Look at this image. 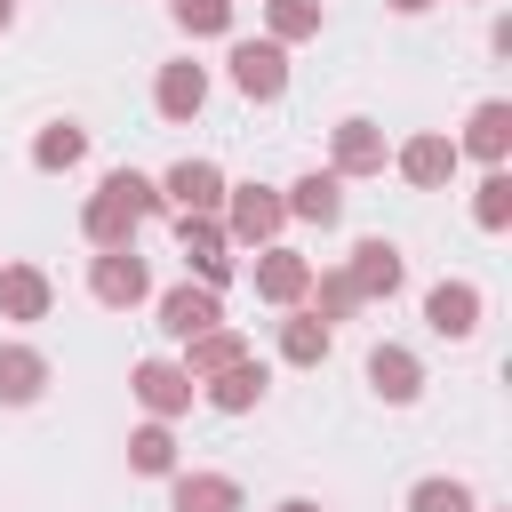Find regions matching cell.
<instances>
[{"label": "cell", "mask_w": 512, "mask_h": 512, "mask_svg": "<svg viewBox=\"0 0 512 512\" xmlns=\"http://www.w3.org/2000/svg\"><path fill=\"white\" fill-rule=\"evenodd\" d=\"M224 240L232 248H272L280 240V224H288V208H280V192L272 184H224Z\"/></svg>", "instance_id": "obj_2"}, {"label": "cell", "mask_w": 512, "mask_h": 512, "mask_svg": "<svg viewBox=\"0 0 512 512\" xmlns=\"http://www.w3.org/2000/svg\"><path fill=\"white\" fill-rule=\"evenodd\" d=\"M128 392H136V400H144V408L168 424V416H184V408H192V392H200V384L184 376V360H136Z\"/></svg>", "instance_id": "obj_7"}, {"label": "cell", "mask_w": 512, "mask_h": 512, "mask_svg": "<svg viewBox=\"0 0 512 512\" xmlns=\"http://www.w3.org/2000/svg\"><path fill=\"white\" fill-rule=\"evenodd\" d=\"M456 160H464V152H456V136H440V128H424V136H408V144L392 152V168H400L416 192H440V184L456 176Z\"/></svg>", "instance_id": "obj_6"}, {"label": "cell", "mask_w": 512, "mask_h": 512, "mask_svg": "<svg viewBox=\"0 0 512 512\" xmlns=\"http://www.w3.org/2000/svg\"><path fill=\"white\" fill-rule=\"evenodd\" d=\"M160 200H176L184 216H216V208H224V168H216V160H176V168L160 176Z\"/></svg>", "instance_id": "obj_8"}, {"label": "cell", "mask_w": 512, "mask_h": 512, "mask_svg": "<svg viewBox=\"0 0 512 512\" xmlns=\"http://www.w3.org/2000/svg\"><path fill=\"white\" fill-rule=\"evenodd\" d=\"M216 320H224L216 288H192V280H184V288H168V296H160V336H176V344H184V336H200V328H216Z\"/></svg>", "instance_id": "obj_15"}, {"label": "cell", "mask_w": 512, "mask_h": 512, "mask_svg": "<svg viewBox=\"0 0 512 512\" xmlns=\"http://www.w3.org/2000/svg\"><path fill=\"white\" fill-rule=\"evenodd\" d=\"M392 8H400V16H424V8H432V0H392Z\"/></svg>", "instance_id": "obj_32"}, {"label": "cell", "mask_w": 512, "mask_h": 512, "mask_svg": "<svg viewBox=\"0 0 512 512\" xmlns=\"http://www.w3.org/2000/svg\"><path fill=\"white\" fill-rule=\"evenodd\" d=\"M168 504L176 512H240V480L232 472H168Z\"/></svg>", "instance_id": "obj_11"}, {"label": "cell", "mask_w": 512, "mask_h": 512, "mask_svg": "<svg viewBox=\"0 0 512 512\" xmlns=\"http://www.w3.org/2000/svg\"><path fill=\"white\" fill-rule=\"evenodd\" d=\"M48 392V360L32 344H0V408H32Z\"/></svg>", "instance_id": "obj_21"}, {"label": "cell", "mask_w": 512, "mask_h": 512, "mask_svg": "<svg viewBox=\"0 0 512 512\" xmlns=\"http://www.w3.org/2000/svg\"><path fill=\"white\" fill-rule=\"evenodd\" d=\"M272 512H320V504H312V496H280Z\"/></svg>", "instance_id": "obj_31"}, {"label": "cell", "mask_w": 512, "mask_h": 512, "mask_svg": "<svg viewBox=\"0 0 512 512\" xmlns=\"http://www.w3.org/2000/svg\"><path fill=\"white\" fill-rule=\"evenodd\" d=\"M232 88L256 96V104L288 96V48L280 40H232Z\"/></svg>", "instance_id": "obj_4"}, {"label": "cell", "mask_w": 512, "mask_h": 512, "mask_svg": "<svg viewBox=\"0 0 512 512\" xmlns=\"http://www.w3.org/2000/svg\"><path fill=\"white\" fill-rule=\"evenodd\" d=\"M304 288H312V264L296 248H256V296L264 304H304Z\"/></svg>", "instance_id": "obj_14"}, {"label": "cell", "mask_w": 512, "mask_h": 512, "mask_svg": "<svg viewBox=\"0 0 512 512\" xmlns=\"http://www.w3.org/2000/svg\"><path fill=\"white\" fill-rule=\"evenodd\" d=\"M280 208H288L296 224H320V232H328V224L344 216V176H336V168H328V176L312 168V176H296V184L280 192Z\"/></svg>", "instance_id": "obj_10"}, {"label": "cell", "mask_w": 512, "mask_h": 512, "mask_svg": "<svg viewBox=\"0 0 512 512\" xmlns=\"http://www.w3.org/2000/svg\"><path fill=\"white\" fill-rule=\"evenodd\" d=\"M328 344H336V328H328L320 312L280 320V360H288V368H320V360H328Z\"/></svg>", "instance_id": "obj_24"}, {"label": "cell", "mask_w": 512, "mask_h": 512, "mask_svg": "<svg viewBox=\"0 0 512 512\" xmlns=\"http://www.w3.org/2000/svg\"><path fill=\"white\" fill-rule=\"evenodd\" d=\"M264 24H272L280 48H288V40H312V32H320V0H264Z\"/></svg>", "instance_id": "obj_29"}, {"label": "cell", "mask_w": 512, "mask_h": 512, "mask_svg": "<svg viewBox=\"0 0 512 512\" xmlns=\"http://www.w3.org/2000/svg\"><path fill=\"white\" fill-rule=\"evenodd\" d=\"M8 24H16V0H0V32H8Z\"/></svg>", "instance_id": "obj_33"}, {"label": "cell", "mask_w": 512, "mask_h": 512, "mask_svg": "<svg viewBox=\"0 0 512 512\" xmlns=\"http://www.w3.org/2000/svg\"><path fill=\"white\" fill-rule=\"evenodd\" d=\"M472 224H480V232H504V224H512V176H504V168L480 176V192H472Z\"/></svg>", "instance_id": "obj_27"}, {"label": "cell", "mask_w": 512, "mask_h": 512, "mask_svg": "<svg viewBox=\"0 0 512 512\" xmlns=\"http://www.w3.org/2000/svg\"><path fill=\"white\" fill-rule=\"evenodd\" d=\"M424 320H432V336H472L480 328V288L472 280H440L424 296Z\"/></svg>", "instance_id": "obj_19"}, {"label": "cell", "mask_w": 512, "mask_h": 512, "mask_svg": "<svg viewBox=\"0 0 512 512\" xmlns=\"http://www.w3.org/2000/svg\"><path fill=\"white\" fill-rule=\"evenodd\" d=\"M168 200H160V184L152 176H136V168H112L96 192H88V208H80V232L96 240V248H128L136 240V224L144 216H160Z\"/></svg>", "instance_id": "obj_1"}, {"label": "cell", "mask_w": 512, "mask_h": 512, "mask_svg": "<svg viewBox=\"0 0 512 512\" xmlns=\"http://www.w3.org/2000/svg\"><path fill=\"white\" fill-rule=\"evenodd\" d=\"M368 384H376V400L408 408V400L424 392V368H416V352H408V344H376V352H368Z\"/></svg>", "instance_id": "obj_16"}, {"label": "cell", "mask_w": 512, "mask_h": 512, "mask_svg": "<svg viewBox=\"0 0 512 512\" xmlns=\"http://www.w3.org/2000/svg\"><path fill=\"white\" fill-rule=\"evenodd\" d=\"M168 16H176V32H192V40H224V32H232V0H168Z\"/></svg>", "instance_id": "obj_26"}, {"label": "cell", "mask_w": 512, "mask_h": 512, "mask_svg": "<svg viewBox=\"0 0 512 512\" xmlns=\"http://www.w3.org/2000/svg\"><path fill=\"white\" fill-rule=\"evenodd\" d=\"M176 248H184V264L200 272V288H224V280H232V240H224L216 216H184V208H176Z\"/></svg>", "instance_id": "obj_5"}, {"label": "cell", "mask_w": 512, "mask_h": 512, "mask_svg": "<svg viewBox=\"0 0 512 512\" xmlns=\"http://www.w3.org/2000/svg\"><path fill=\"white\" fill-rule=\"evenodd\" d=\"M80 160H88V128H80V120H48V128L32 136V168L64 176V168H80Z\"/></svg>", "instance_id": "obj_23"}, {"label": "cell", "mask_w": 512, "mask_h": 512, "mask_svg": "<svg viewBox=\"0 0 512 512\" xmlns=\"http://www.w3.org/2000/svg\"><path fill=\"white\" fill-rule=\"evenodd\" d=\"M344 272H352V288H360V304H376V296L392 304V296H400V280H408V264H400V248H392V240H360Z\"/></svg>", "instance_id": "obj_9"}, {"label": "cell", "mask_w": 512, "mask_h": 512, "mask_svg": "<svg viewBox=\"0 0 512 512\" xmlns=\"http://www.w3.org/2000/svg\"><path fill=\"white\" fill-rule=\"evenodd\" d=\"M384 160H392V144H384L376 120H344L336 128V176H384Z\"/></svg>", "instance_id": "obj_18"}, {"label": "cell", "mask_w": 512, "mask_h": 512, "mask_svg": "<svg viewBox=\"0 0 512 512\" xmlns=\"http://www.w3.org/2000/svg\"><path fill=\"white\" fill-rule=\"evenodd\" d=\"M232 360H248V336L240 328H200V336H184V376L200 384V376H216V368H232Z\"/></svg>", "instance_id": "obj_22"}, {"label": "cell", "mask_w": 512, "mask_h": 512, "mask_svg": "<svg viewBox=\"0 0 512 512\" xmlns=\"http://www.w3.org/2000/svg\"><path fill=\"white\" fill-rule=\"evenodd\" d=\"M200 392H208V408H224V416H248V408L264 400V360H232V368L200 376Z\"/></svg>", "instance_id": "obj_20"}, {"label": "cell", "mask_w": 512, "mask_h": 512, "mask_svg": "<svg viewBox=\"0 0 512 512\" xmlns=\"http://www.w3.org/2000/svg\"><path fill=\"white\" fill-rule=\"evenodd\" d=\"M128 464H136L144 480H168V472H176V432L152 416L144 432H128Z\"/></svg>", "instance_id": "obj_25"}, {"label": "cell", "mask_w": 512, "mask_h": 512, "mask_svg": "<svg viewBox=\"0 0 512 512\" xmlns=\"http://www.w3.org/2000/svg\"><path fill=\"white\" fill-rule=\"evenodd\" d=\"M152 104H160V120H200V104H208V72L200 64H160V80H152Z\"/></svg>", "instance_id": "obj_12"}, {"label": "cell", "mask_w": 512, "mask_h": 512, "mask_svg": "<svg viewBox=\"0 0 512 512\" xmlns=\"http://www.w3.org/2000/svg\"><path fill=\"white\" fill-rule=\"evenodd\" d=\"M456 152H472V160H488V168H504V152H512V104L504 96H488L472 120H464V136H456Z\"/></svg>", "instance_id": "obj_13"}, {"label": "cell", "mask_w": 512, "mask_h": 512, "mask_svg": "<svg viewBox=\"0 0 512 512\" xmlns=\"http://www.w3.org/2000/svg\"><path fill=\"white\" fill-rule=\"evenodd\" d=\"M408 512H480L464 480H416L408 488Z\"/></svg>", "instance_id": "obj_30"}, {"label": "cell", "mask_w": 512, "mask_h": 512, "mask_svg": "<svg viewBox=\"0 0 512 512\" xmlns=\"http://www.w3.org/2000/svg\"><path fill=\"white\" fill-rule=\"evenodd\" d=\"M88 296H96L104 312H128V304L152 296V272H144L136 240H128V248H96V264H88Z\"/></svg>", "instance_id": "obj_3"}, {"label": "cell", "mask_w": 512, "mask_h": 512, "mask_svg": "<svg viewBox=\"0 0 512 512\" xmlns=\"http://www.w3.org/2000/svg\"><path fill=\"white\" fill-rule=\"evenodd\" d=\"M304 296H312V312H320V320H328V328H336V320H352V312H360V288H352V272H328V280H320V272H312V288H304Z\"/></svg>", "instance_id": "obj_28"}, {"label": "cell", "mask_w": 512, "mask_h": 512, "mask_svg": "<svg viewBox=\"0 0 512 512\" xmlns=\"http://www.w3.org/2000/svg\"><path fill=\"white\" fill-rule=\"evenodd\" d=\"M56 288L40 264H0V320H48Z\"/></svg>", "instance_id": "obj_17"}]
</instances>
